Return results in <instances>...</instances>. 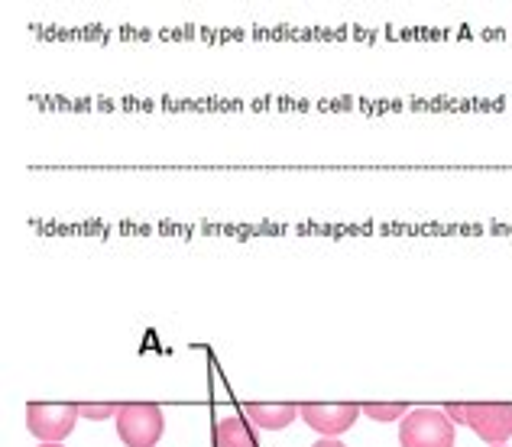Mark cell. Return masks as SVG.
Masks as SVG:
<instances>
[{"instance_id": "cell-1", "label": "cell", "mask_w": 512, "mask_h": 447, "mask_svg": "<svg viewBox=\"0 0 512 447\" xmlns=\"http://www.w3.org/2000/svg\"><path fill=\"white\" fill-rule=\"evenodd\" d=\"M444 412L454 425H467L480 441L506 444L512 438V405L509 402H448Z\"/></svg>"}, {"instance_id": "cell-2", "label": "cell", "mask_w": 512, "mask_h": 447, "mask_svg": "<svg viewBox=\"0 0 512 447\" xmlns=\"http://www.w3.org/2000/svg\"><path fill=\"white\" fill-rule=\"evenodd\" d=\"M82 409L78 402H30L26 405V428L39 444H62L72 435Z\"/></svg>"}, {"instance_id": "cell-3", "label": "cell", "mask_w": 512, "mask_h": 447, "mask_svg": "<svg viewBox=\"0 0 512 447\" xmlns=\"http://www.w3.org/2000/svg\"><path fill=\"white\" fill-rule=\"evenodd\" d=\"M114 422L120 441L127 447H156L166 431L163 409L156 402H124Z\"/></svg>"}, {"instance_id": "cell-4", "label": "cell", "mask_w": 512, "mask_h": 447, "mask_svg": "<svg viewBox=\"0 0 512 447\" xmlns=\"http://www.w3.org/2000/svg\"><path fill=\"white\" fill-rule=\"evenodd\" d=\"M402 447H454V422L444 409H415L399 422Z\"/></svg>"}, {"instance_id": "cell-5", "label": "cell", "mask_w": 512, "mask_h": 447, "mask_svg": "<svg viewBox=\"0 0 512 447\" xmlns=\"http://www.w3.org/2000/svg\"><path fill=\"white\" fill-rule=\"evenodd\" d=\"M360 412L363 409L357 402H305V405H299L302 422L325 438H338L344 431H350L360 418Z\"/></svg>"}, {"instance_id": "cell-6", "label": "cell", "mask_w": 512, "mask_h": 447, "mask_svg": "<svg viewBox=\"0 0 512 447\" xmlns=\"http://www.w3.org/2000/svg\"><path fill=\"white\" fill-rule=\"evenodd\" d=\"M247 418L263 431H282L289 428L295 418H299V405H289V402H279V405H266V402H247L244 405Z\"/></svg>"}, {"instance_id": "cell-7", "label": "cell", "mask_w": 512, "mask_h": 447, "mask_svg": "<svg viewBox=\"0 0 512 447\" xmlns=\"http://www.w3.org/2000/svg\"><path fill=\"white\" fill-rule=\"evenodd\" d=\"M211 435H214V447H260V438L253 435V428L231 415L214 422Z\"/></svg>"}, {"instance_id": "cell-8", "label": "cell", "mask_w": 512, "mask_h": 447, "mask_svg": "<svg viewBox=\"0 0 512 447\" xmlns=\"http://www.w3.org/2000/svg\"><path fill=\"white\" fill-rule=\"evenodd\" d=\"M363 415L373 418V422H399V418H406L409 405L406 402H363L360 405Z\"/></svg>"}, {"instance_id": "cell-9", "label": "cell", "mask_w": 512, "mask_h": 447, "mask_svg": "<svg viewBox=\"0 0 512 447\" xmlns=\"http://www.w3.org/2000/svg\"><path fill=\"white\" fill-rule=\"evenodd\" d=\"M78 409H82V418H88V422H104V418H117L120 405L117 402H78Z\"/></svg>"}, {"instance_id": "cell-10", "label": "cell", "mask_w": 512, "mask_h": 447, "mask_svg": "<svg viewBox=\"0 0 512 447\" xmlns=\"http://www.w3.org/2000/svg\"><path fill=\"white\" fill-rule=\"evenodd\" d=\"M312 447H347V444H341L338 438H321L318 444H312Z\"/></svg>"}, {"instance_id": "cell-11", "label": "cell", "mask_w": 512, "mask_h": 447, "mask_svg": "<svg viewBox=\"0 0 512 447\" xmlns=\"http://www.w3.org/2000/svg\"><path fill=\"white\" fill-rule=\"evenodd\" d=\"M39 447H62V444H39Z\"/></svg>"}, {"instance_id": "cell-12", "label": "cell", "mask_w": 512, "mask_h": 447, "mask_svg": "<svg viewBox=\"0 0 512 447\" xmlns=\"http://www.w3.org/2000/svg\"><path fill=\"white\" fill-rule=\"evenodd\" d=\"M493 447H506V444H493Z\"/></svg>"}]
</instances>
